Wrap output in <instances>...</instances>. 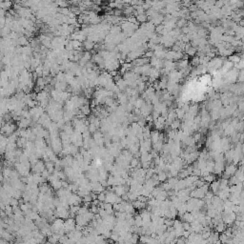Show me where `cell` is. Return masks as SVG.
Returning a JSON list of instances; mask_svg holds the SVG:
<instances>
[{"label": "cell", "mask_w": 244, "mask_h": 244, "mask_svg": "<svg viewBox=\"0 0 244 244\" xmlns=\"http://www.w3.org/2000/svg\"><path fill=\"white\" fill-rule=\"evenodd\" d=\"M16 125L13 124L12 121H7L4 122L2 126L0 127V134L4 136H8L16 133Z\"/></svg>", "instance_id": "6da1fadb"}, {"label": "cell", "mask_w": 244, "mask_h": 244, "mask_svg": "<svg viewBox=\"0 0 244 244\" xmlns=\"http://www.w3.org/2000/svg\"><path fill=\"white\" fill-rule=\"evenodd\" d=\"M16 172L19 174V175H22V177H27V175L30 174L31 163H30V161H27V162H24V163L16 162Z\"/></svg>", "instance_id": "7a4b0ae2"}, {"label": "cell", "mask_w": 244, "mask_h": 244, "mask_svg": "<svg viewBox=\"0 0 244 244\" xmlns=\"http://www.w3.org/2000/svg\"><path fill=\"white\" fill-rule=\"evenodd\" d=\"M29 113H30L31 115V119L33 122H37L38 119L40 118V116L45 113V109L42 108L41 106L37 105L35 108H32L29 110Z\"/></svg>", "instance_id": "3957f363"}, {"label": "cell", "mask_w": 244, "mask_h": 244, "mask_svg": "<svg viewBox=\"0 0 244 244\" xmlns=\"http://www.w3.org/2000/svg\"><path fill=\"white\" fill-rule=\"evenodd\" d=\"M55 214L57 218L61 219H67L68 217H70V213H69V207L62 206V205H58L55 207Z\"/></svg>", "instance_id": "277c9868"}, {"label": "cell", "mask_w": 244, "mask_h": 244, "mask_svg": "<svg viewBox=\"0 0 244 244\" xmlns=\"http://www.w3.org/2000/svg\"><path fill=\"white\" fill-rule=\"evenodd\" d=\"M184 53L182 52H174V51H167L165 55L164 59L169 60V61H179L183 59Z\"/></svg>", "instance_id": "5b68a950"}, {"label": "cell", "mask_w": 244, "mask_h": 244, "mask_svg": "<svg viewBox=\"0 0 244 244\" xmlns=\"http://www.w3.org/2000/svg\"><path fill=\"white\" fill-rule=\"evenodd\" d=\"M105 62V68L108 72H115L120 67V63L118 59H113V58H109V59L107 60H104Z\"/></svg>", "instance_id": "8992f818"}, {"label": "cell", "mask_w": 244, "mask_h": 244, "mask_svg": "<svg viewBox=\"0 0 244 244\" xmlns=\"http://www.w3.org/2000/svg\"><path fill=\"white\" fill-rule=\"evenodd\" d=\"M105 202L106 203H109V204H115V203H120L122 201V198L118 196H116V194L112 192V191H108L107 193H105Z\"/></svg>", "instance_id": "52a82bcc"}, {"label": "cell", "mask_w": 244, "mask_h": 244, "mask_svg": "<svg viewBox=\"0 0 244 244\" xmlns=\"http://www.w3.org/2000/svg\"><path fill=\"white\" fill-rule=\"evenodd\" d=\"M237 170V166H236L235 164H233V163L228 164L227 166H225V169H224V171H223V177L222 178L229 179L236 174Z\"/></svg>", "instance_id": "ba28073f"}, {"label": "cell", "mask_w": 244, "mask_h": 244, "mask_svg": "<svg viewBox=\"0 0 244 244\" xmlns=\"http://www.w3.org/2000/svg\"><path fill=\"white\" fill-rule=\"evenodd\" d=\"M140 114L141 115L143 116L144 118H146L147 116L151 115V114H152V112H153V105L151 102H145L144 101V103L143 105L140 107Z\"/></svg>", "instance_id": "9c48e42d"}, {"label": "cell", "mask_w": 244, "mask_h": 244, "mask_svg": "<svg viewBox=\"0 0 244 244\" xmlns=\"http://www.w3.org/2000/svg\"><path fill=\"white\" fill-rule=\"evenodd\" d=\"M71 143L74 144L77 147H82L83 146V138L82 134L78 133V132L75 131L74 133L71 135Z\"/></svg>", "instance_id": "30bf717a"}, {"label": "cell", "mask_w": 244, "mask_h": 244, "mask_svg": "<svg viewBox=\"0 0 244 244\" xmlns=\"http://www.w3.org/2000/svg\"><path fill=\"white\" fill-rule=\"evenodd\" d=\"M37 123L39 124V125H41L44 129H47V130H48L49 128H50V126L52 125V119L50 118V116L48 115L47 113H44V114L40 116V118L38 119Z\"/></svg>", "instance_id": "8fae6325"}, {"label": "cell", "mask_w": 244, "mask_h": 244, "mask_svg": "<svg viewBox=\"0 0 244 244\" xmlns=\"http://www.w3.org/2000/svg\"><path fill=\"white\" fill-rule=\"evenodd\" d=\"M236 217H237V214L233 212L229 213V214L222 213V221L226 226H232L236 220Z\"/></svg>", "instance_id": "7c38bea8"}, {"label": "cell", "mask_w": 244, "mask_h": 244, "mask_svg": "<svg viewBox=\"0 0 244 244\" xmlns=\"http://www.w3.org/2000/svg\"><path fill=\"white\" fill-rule=\"evenodd\" d=\"M167 78H168V81L174 82V83H178L179 81L182 80L183 75H181V72H180L179 71L175 70V71L169 72V75H167Z\"/></svg>", "instance_id": "4fadbf2b"}, {"label": "cell", "mask_w": 244, "mask_h": 244, "mask_svg": "<svg viewBox=\"0 0 244 244\" xmlns=\"http://www.w3.org/2000/svg\"><path fill=\"white\" fill-rule=\"evenodd\" d=\"M75 226H76V223H75V218L68 217L64 221V231H65V233L69 234L70 232L75 230Z\"/></svg>", "instance_id": "5bb4252c"}, {"label": "cell", "mask_w": 244, "mask_h": 244, "mask_svg": "<svg viewBox=\"0 0 244 244\" xmlns=\"http://www.w3.org/2000/svg\"><path fill=\"white\" fill-rule=\"evenodd\" d=\"M82 202V198L75 193H72L71 196L68 198V204L70 206H80V204Z\"/></svg>", "instance_id": "9a60e30c"}, {"label": "cell", "mask_w": 244, "mask_h": 244, "mask_svg": "<svg viewBox=\"0 0 244 244\" xmlns=\"http://www.w3.org/2000/svg\"><path fill=\"white\" fill-rule=\"evenodd\" d=\"M128 190H129V187L126 186V185H118V186L113 187V192L116 194V196H118L120 197L122 196H124L125 194L128 193Z\"/></svg>", "instance_id": "2e32d148"}, {"label": "cell", "mask_w": 244, "mask_h": 244, "mask_svg": "<svg viewBox=\"0 0 244 244\" xmlns=\"http://www.w3.org/2000/svg\"><path fill=\"white\" fill-rule=\"evenodd\" d=\"M92 139H94L95 144L98 146V147H103V144H104V135H103V134H102L100 131H96L95 132V133L94 134V136H92Z\"/></svg>", "instance_id": "e0dca14e"}, {"label": "cell", "mask_w": 244, "mask_h": 244, "mask_svg": "<svg viewBox=\"0 0 244 244\" xmlns=\"http://www.w3.org/2000/svg\"><path fill=\"white\" fill-rule=\"evenodd\" d=\"M90 186H91V190H92V193H94L95 194H99L100 193H102L104 191V187L102 186L101 183L99 181H95V182H91L90 183Z\"/></svg>", "instance_id": "ac0fdd59"}, {"label": "cell", "mask_w": 244, "mask_h": 244, "mask_svg": "<svg viewBox=\"0 0 244 244\" xmlns=\"http://www.w3.org/2000/svg\"><path fill=\"white\" fill-rule=\"evenodd\" d=\"M230 187L227 186L226 188H224L222 190H219V191L217 193V196L221 199V200L223 201H225L227 200V199L229 198V197H230Z\"/></svg>", "instance_id": "d6986e66"}, {"label": "cell", "mask_w": 244, "mask_h": 244, "mask_svg": "<svg viewBox=\"0 0 244 244\" xmlns=\"http://www.w3.org/2000/svg\"><path fill=\"white\" fill-rule=\"evenodd\" d=\"M220 148H221L222 154L225 153L226 151H228L229 149H231V141H230V138H226V136H223L222 138H220Z\"/></svg>", "instance_id": "ffe728a7"}, {"label": "cell", "mask_w": 244, "mask_h": 244, "mask_svg": "<svg viewBox=\"0 0 244 244\" xmlns=\"http://www.w3.org/2000/svg\"><path fill=\"white\" fill-rule=\"evenodd\" d=\"M45 162L42 161V160H38V161L33 165V171L35 174H41L44 170H45Z\"/></svg>", "instance_id": "44dd1931"}, {"label": "cell", "mask_w": 244, "mask_h": 244, "mask_svg": "<svg viewBox=\"0 0 244 244\" xmlns=\"http://www.w3.org/2000/svg\"><path fill=\"white\" fill-rule=\"evenodd\" d=\"M224 169H225V162H214V171L213 173L214 174H221L223 173Z\"/></svg>", "instance_id": "7402d4cb"}, {"label": "cell", "mask_w": 244, "mask_h": 244, "mask_svg": "<svg viewBox=\"0 0 244 244\" xmlns=\"http://www.w3.org/2000/svg\"><path fill=\"white\" fill-rule=\"evenodd\" d=\"M33 123L32 119L30 118H21L17 122V126L19 129H28Z\"/></svg>", "instance_id": "603a6c76"}, {"label": "cell", "mask_w": 244, "mask_h": 244, "mask_svg": "<svg viewBox=\"0 0 244 244\" xmlns=\"http://www.w3.org/2000/svg\"><path fill=\"white\" fill-rule=\"evenodd\" d=\"M184 52L186 53V55H189V56H196L197 55V49L193 47L190 43H187L186 45H185V48H184Z\"/></svg>", "instance_id": "cb8c5ba5"}, {"label": "cell", "mask_w": 244, "mask_h": 244, "mask_svg": "<svg viewBox=\"0 0 244 244\" xmlns=\"http://www.w3.org/2000/svg\"><path fill=\"white\" fill-rule=\"evenodd\" d=\"M163 68L167 71L168 72H171L173 71H175L177 70V63L174 62V61H169V60H166L164 61V65H163Z\"/></svg>", "instance_id": "d4e9b609"}, {"label": "cell", "mask_w": 244, "mask_h": 244, "mask_svg": "<svg viewBox=\"0 0 244 244\" xmlns=\"http://www.w3.org/2000/svg\"><path fill=\"white\" fill-rule=\"evenodd\" d=\"M234 149L231 148V149H229L228 151H226L225 153H224V159L226 160V161L228 162V164H231L233 163V158H234Z\"/></svg>", "instance_id": "484cf974"}, {"label": "cell", "mask_w": 244, "mask_h": 244, "mask_svg": "<svg viewBox=\"0 0 244 244\" xmlns=\"http://www.w3.org/2000/svg\"><path fill=\"white\" fill-rule=\"evenodd\" d=\"M217 240H219V234L217 232H211V235L207 238L208 244H214Z\"/></svg>", "instance_id": "4316f807"}, {"label": "cell", "mask_w": 244, "mask_h": 244, "mask_svg": "<svg viewBox=\"0 0 244 244\" xmlns=\"http://www.w3.org/2000/svg\"><path fill=\"white\" fill-rule=\"evenodd\" d=\"M16 47H25V46H28L29 45V40L26 36L24 35H21L18 37V39L16 40Z\"/></svg>", "instance_id": "83f0119b"}, {"label": "cell", "mask_w": 244, "mask_h": 244, "mask_svg": "<svg viewBox=\"0 0 244 244\" xmlns=\"http://www.w3.org/2000/svg\"><path fill=\"white\" fill-rule=\"evenodd\" d=\"M168 197H168L167 192L164 191V190H160V191L158 192V194H157V196H155L154 198L157 199V201H164V200H166V199H167Z\"/></svg>", "instance_id": "f1b7e54d"}, {"label": "cell", "mask_w": 244, "mask_h": 244, "mask_svg": "<svg viewBox=\"0 0 244 244\" xmlns=\"http://www.w3.org/2000/svg\"><path fill=\"white\" fill-rule=\"evenodd\" d=\"M116 97H118V102L120 105H126L127 103H128L129 97L127 96L124 92H119V94L116 95Z\"/></svg>", "instance_id": "f546056e"}, {"label": "cell", "mask_w": 244, "mask_h": 244, "mask_svg": "<svg viewBox=\"0 0 244 244\" xmlns=\"http://www.w3.org/2000/svg\"><path fill=\"white\" fill-rule=\"evenodd\" d=\"M180 218H181L184 222H188V223H191L194 219L193 214L189 213V212H186V213H184L183 214H181V216H180Z\"/></svg>", "instance_id": "4dcf8cb0"}, {"label": "cell", "mask_w": 244, "mask_h": 244, "mask_svg": "<svg viewBox=\"0 0 244 244\" xmlns=\"http://www.w3.org/2000/svg\"><path fill=\"white\" fill-rule=\"evenodd\" d=\"M189 60L188 59H181L177 61V69H178L177 71H181V70H184L185 68H187L189 66Z\"/></svg>", "instance_id": "1f68e13d"}, {"label": "cell", "mask_w": 244, "mask_h": 244, "mask_svg": "<svg viewBox=\"0 0 244 244\" xmlns=\"http://www.w3.org/2000/svg\"><path fill=\"white\" fill-rule=\"evenodd\" d=\"M159 134H160V132H159V131H157V130L151 131L150 139H151V142H152V144H154V143L157 142V141H158V138H159Z\"/></svg>", "instance_id": "d6a6232c"}, {"label": "cell", "mask_w": 244, "mask_h": 244, "mask_svg": "<svg viewBox=\"0 0 244 244\" xmlns=\"http://www.w3.org/2000/svg\"><path fill=\"white\" fill-rule=\"evenodd\" d=\"M115 85L119 89L120 92H123V91H125L127 89V88H128V85H127V83L125 82V80L123 78H121L118 81H116L115 82Z\"/></svg>", "instance_id": "836d02e7"}, {"label": "cell", "mask_w": 244, "mask_h": 244, "mask_svg": "<svg viewBox=\"0 0 244 244\" xmlns=\"http://www.w3.org/2000/svg\"><path fill=\"white\" fill-rule=\"evenodd\" d=\"M82 45H83V49H85L86 52H90L92 50H94L95 48V43H92L87 39L82 43Z\"/></svg>", "instance_id": "e575fe53"}, {"label": "cell", "mask_w": 244, "mask_h": 244, "mask_svg": "<svg viewBox=\"0 0 244 244\" xmlns=\"http://www.w3.org/2000/svg\"><path fill=\"white\" fill-rule=\"evenodd\" d=\"M209 187L211 188L213 194H217L219 191V180H214L211 185H209Z\"/></svg>", "instance_id": "d590c367"}, {"label": "cell", "mask_w": 244, "mask_h": 244, "mask_svg": "<svg viewBox=\"0 0 244 244\" xmlns=\"http://www.w3.org/2000/svg\"><path fill=\"white\" fill-rule=\"evenodd\" d=\"M79 112H80V113H81L83 115H84V116L89 115L91 114V108H90L89 104H86V105L81 106L80 108H79Z\"/></svg>", "instance_id": "8d00e7d4"}, {"label": "cell", "mask_w": 244, "mask_h": 244, "mask_svg": "<svg viewBox=\"0 0 244 244\" xmlns=\"http://www.w3.org/2000/svg\"><path fill=\"white\" fill-rule=\"evenodd\" d=\"M163 144H164L163 141L158 140V141H157V142L152 145V147H153L154 151H155V152H157V153H160V152H161V150H162Z\"/></svg>", "instance_id": "74e56055"}, {"label": "cell", "mask_w": 244, "mask_h": 244, "mask_svg": "<svg viewBox=\"0 0 244 244\" xmlns=\"http://www.w3.org/2000/svg\"><path fill=\"white\" fill-rule=\"evenodd\" d=\"M241 59H242V56L241 55H232L229 56V58H228V60L230 61V62H232L234 65L237 64V63L240 62Z\"/></svg>", "instance_id": "f35d334b"}, {"label": "cell", "mask_w": 244, "mask_h": 244, "mask_svg": "<svg viewBox=\"0 0 244 244\" xmlns=\"http://www.w3.org/2000/svg\"><path fill=\"white\" fill-rule=\"evenodd\" d=\"M121 33V28L120 26L118 25H114V26H112L111 29H110V31H109V33H111L112 35H118V33Z\"/></svg>", "instance_id": "ab89813d"}, {"label": "cell", "mask_w": 244, "mask_h": 244, "mask_svg": "<svg viewBox=\"0 0 244 244\" xmlns=\"http://www.w3.org/2000/svg\"><path fill=\"white\" fill-rule=\"evenodd\" d=\"M214 161L213 159H208L206 161V171L209 174H212L214 171Z\"/></svg>", "instance_id": "60d3db41"}, {"label": "cell", "mask_w": 244, "mask_h": 244, "mask_svg": "<svg viewBox=\"0 0 244 244\" xmlns=\"http://www.w3.org/2000/svg\"><path fill=\"white\" fill-rule=\"evenodd\" d=\"M132 204H133V206H134L135 209H138V210H139V211H140V210L146 208V203L138 201V200H135L134 202H132Z\"/></svg>", "instance_id": "b9f144b4"}, {"label": "cell", "mask_w": 244, "mask_h": 244, "mask_svg": "<svg viewBox=\"0 0 244 244\" xmlns=\"http://www.w3.org/2000/svg\"><path fill=\"white\" fill-rule=\"evenodd\" d=\"M214 229H216V232H217L218 234L219 233H223L224 231H225V229H226V225L223 223V221H221V222L217 223V225L214 226Z\"/></svg>", "instance_id": "7bdbcfd3"}, {"label": "cell", "mask_w": 244, "mask_h": 244, "mask_svg": "<svg viewBox=\"0 0 244 244\" xmlns=\"http://www.w3.org/2000/svg\"><path fill=\"white\" fill-rule=\"evenodd\" d=\"M45 168L50 174H52L55 172V163L52 161H47L45 162Z\"/></svg>", "instance_id": "ee69618b"}, {"label": "cell", "mask_w": 244, "mask_h": 244, "mask_svg": "<svg viewBox=\"0 0 244 244\" xmlns=\"http://www.w3.org/2000/svg\"><path fill=\"white\" fill-rule=\"evenodd\" d=\"M135 19H136V21L138 22H140V23H145L146 21L148 20V17L147 16H146L145 13H142V14H138V16H135Z\"/></svg>", "instance_id": "f6af8a7d"}, {"label": "cell", "mask_w": 244, "mask_h": 244, "mask_svg": "<svg viewBox=\"0 0 244 244\" xmlns=\"http://www.w3.org/2000/svg\"><path fill=\"white\" fill-rule=\"evenodd\" d=\"M174 111H175V115H177V119H178V120L183 119L184 115H185V112L181 108H177V109H174Z\"/></svg>", "instance_id": "bcb514c9"}, {"label": "cell", "mask_w": 244, "mask_h": 244, "mask_svg": "<svg viewBox=\"0 0 244 244\" xmlns=\"http://www.w3.org/2000/svg\"><path fill=\"white\" fill-rule=\"evenodd\" d=\"M180 124H181V122H180V120L175 119V120H174V121L172 122V123H171L170 128H171V130H175V131H177V130L180 128Z\"/></svg>", "instance_id": "7dc6e473"}, {"label": "cell", "mask_w": 244, "mask_h": 244, "mask_svg": "<svg viewBox=\"0 0 244 244\" xmlns=\"http://www.w3.org/2000/svg\"><path fill=\"white\" fill-rule=\"evenodd\" d=\"M210 118H211V120H214V121L219 119V110H211Z\"/></svg>", "instance_id": "c3c4849f"}, {"label": "cell", "mask_w": 244, "mask_h": 244, "mask_svg": "<svg viewBox=\"0 0 244 244\" xmlns=\"http://www.w3.org/2000/svg\"><path fill=\"white\" fill-rule=\"evenodd\" d=\"M134 7H132V6H125L124 9L122 10V13H123L124 14H126L127 17H128L129 16H131L132 13H134Z\"/></svg>", "instance_id": "681fc988"}, {"label": "cell", "mask_w": 244, "mask_h": 244, "mask_svg": "<svg viewBox=\"0 0 244 244\" xmlns=\"http://www.w3.org/2000/svg\"><path fill=\"white\" fill-rule=\"evenodd\" d=\"M178 180H179V178H177V177H170L169 179H168V183H169V185L171 186V188H172L173 190L174 189V187H175V185L177 184V182H178Z\"/></svg>", "instance_id": "f907efd6"}, {"label": "cell", "mask_w": 244, "mask_h": 244, "mask_svg": "<svg viewBox=\"0 0 244 244\" xmlns=\"http://www.w3.org/2000/svg\"><path fill=\"white\" fill-rule=\"evenodd\" d=\"M157 180L159 182H164L166 181V179H167V174H166L165 172H158L157 174Z\"/></svg>", "instance_id": "816d5d0a"}, {"label": "cell", "mask_w": 244, "mask_h": 244, "mask_svg": "<svg viewBox=\"0 0 244 244\" xmlns=\"http://www.w3.org/2000/svg\"><path fill=\"white\" fill-rule=\"evenodd\" d=\"M185 26H187V20L186 19H184V18H180V19H177V28L178 29H181Z\"/></svg>", "instance_id": "f5cc1de1"}, {"label": "cell", "mask_w": 244, "mask_h": 244, "mask_svg": "<svg viewBox=\"0 0 244 244\" xmlns=\"http://www.w3.org/2000/svg\"><path fill=\"white\" fill-rule=\"evenodd\" d=\"M51 186L53 190H56V191H58L59 189L62 188V180H56V181H55L53 183L51 184Z\"/></svg>", "instance_id": "db71d44e"}, {"label": "cell", "mask_w": 244, "mask_h": 244, "mask_svg": "<svg viewBox=\"0 0 244 244\" xmlns=\"http://www.w3.org/2000/svg\"><path fill=\"white\" fill-rule=\"evenodd\" d=\"M134 220H135V226L142 227V218H141L139 214H136V216L134 217Z\"/></svg>", "instance_id": "11a10c76"}, {"label": "cell", "mask_w": 244, "mask_h": 244, "mask_svg": "<svg viewBox=\"0 0 244 244\" xmlns=\"http://www.w3.org/2000/svg\"><path fill=\"white\" fill-rule=\"evenodd\" d=\"M202 178H203L204 181L207 182V183H212L214 180H216V177H214V175L212 174H210L206 175V177H204Z\"/></svg>", "instance_id": "9f6ffc18"}, {"label": "cell", "mask_w": 244, "mask_h": 244, "mask_svg": "<svg viewBox=\"0 0 244 244\" xmlns=\"http://www.w3.org/2000/svg\"><path fill=\"white\" fill-rule=\"evenodd\" d=\"M33 72L36 75L37 77H42L43 76V66H42V64L40 66H38Z\"/></svg>", "instance_id": "6f0895ef"}, {"label": "cell", "mask_w": 244, "mask_h": 244, "mask_svg": "<svg viewBox=\"0 0 244 244\" xmlns=\"http://www.w3.org/2000/svg\"><path fill=\"white\" fill-rule=\"evenodd\" d=\"M143 103H144V99H142L141 97H138V98L135 100L134 107L136 109H140V107L143 105Z\"/></svg>", "instance_id": "680465c9"}, {"label": "cell", "mask_w": 244, "mask_h": 244, "mask_svg": "<svg viewBox=\"0 0 244 244\" xmlns=\"http://www.w3.org/2000/svg\"><path fill=\"white\" fill-rule=\"evenodd\" d=\"M191 64H192L193 66H196V67H197L198 65H200V60H199V57H197V56H194V57H193V59H192V61H191Z\"/></svg>", "instance_id": "91938a15"}, {"label": "cell", "mask_w": 244, "mask_h": 244, "mask_svg": "<svg viewBox=\"0 0 244 244\" xmlns=\"http://www.w3.org/2000/svg\"><path fill=\"white\" fill-rule=\"evenodd\" d=\"M105 192H102L99 194H97V200L99 202H105Z\"/></svg>", "instance_id": "94428289"}, {"label": "cell", "mask_w": 244, "mask_h": 244, "mask_svg": "<svg viewBox=\"0 0 244 244\" xmlns=\"http://www.w3.org/2000/svg\"><path fill=\"white\" fill-rule=\"evenodd\" d=\"M182 227L184 231H191V225L188 222H182Z\"/></svg>", "instance_id": "6125c7cd"}, {"label": "cell", "mask_w": 244, "mask_h": 244, "mask_svg": "<svg viewBox=\"0 0 244 244\" xmlns=\"http://www.w3.org/2000/svg\"><path fill=\"white\" fill-rule=\"evenodd\" d=\"M0 161H1V154H0Z\"/></svg>", "instance_id": "be15d7a7"}]
</instances>
